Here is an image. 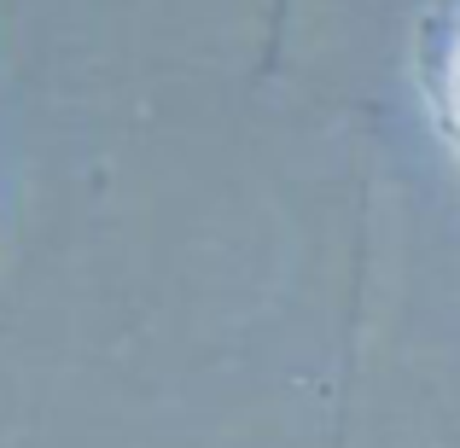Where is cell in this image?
<instances>
[{"label":"cell","instance_id":"1","mask_svg":"<svg viewBox=\"0 0 460 448\" xmlns=\"http://www.w3.org/2000/svg\"><path fill=\"white\" fill-rule=\"evenodd\" d=\"M426 76L443 105V123L460 135V0H443V12L426 23Z\"/></svg>","mask_w":460,"mask_h":448}]
</instances>
